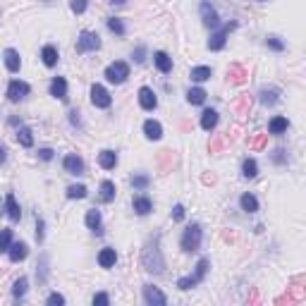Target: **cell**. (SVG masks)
Instances as JSON below:
<instances>
[{"instance_id": "obj_26", "label": "cell", "mask_w": 306, "mask_h": 306, "mask_svg": "<svg viewBox=\"0 0 306 306\" xmlns=\"http://www.w3.org/2000/svg\"><path fill=\"white\" fill-rule=\"evenodd\" d=\"M211 67H206V65H199V67H192V72H189V76H192V82H206V79H211Z\"/></svg>"}, {"instance_id": "obj_6", "label": "cell", "mask_w": 306, "mask_h": 306, "mask_svg": "<svg viewBox=\"0 0 306 306\" xmlns=\"http://www.w3.org/2000/svg\"><path fill=\"white\" fill-rule=\"evenodd\" d=\"M232 29H237V22H230V24H225V27L218 29L216 34L211 36L208 48H211V50H223V48H225V41H227V34L232 31Z\"/></svg>"}, {"instance_id": "obj_4", "label": "cell", "mask_w": 306, "mask_h": 306, "mask_svg": "<svg viewBox=\"0 0 306 306\" xmlns=\"http://www.w3.org/2000/svg\"><path fill=\"white\" fill-rule=\"evenodd\" d=\"M127 76H129V65L118 60V63H110L105 67V79L110 84H122L127 82Z\"/></svg>"}, {"instance_id": "obj_32", "label": "cell", "mask_w": 306, "mask_h": 306, "mask_svg": "<svg viewBox=\"0 0 306 306\" xmlns=\"http://www.w3.org/2000/svg\"><path fill=\"white\" fill-rule=\"evenodd\" d=\"M242 175L246 177V180H254L258 175V165H256V160L254 158H246L244 160V165H242Z\"/></svg>"}, {"instance_id": "obj_39", "label": "cell", "mask_w": 306, "mask_h": 306, "mask_svg": "<svg viewBox=\"0 0 306 306\" xmlns=\"http://www.w3.org/2000/svg\"><path fill=\"white\" fill-rule=\"evenodd\" d=\"M265 43H268L273 50H285V43L280 41L278 36H268V41H265Z\"/></svg>"}, {"instance_id": "obj_48", "label": "cell", "mask_w": 306, "mask_h": 306, "mask_svg": "<svg viewBox=\"0 0 306 306\" xmlns=\"http://www.w3.org/2000/svg\"><path fill=\"white\" fill-rule=\"evenodd\" d=\"M265 144V137H258V139H254V148H261Z\"/></svg>"}, {"instance_id": "obj_33", "label": "cell", "mask_w": 306, "mask_h": 306, "mask_svg": "<svg viewBox=\"0 0 306 306\" xmlns=\"http://www.w3.org/2000/svg\"><path fill=\"white\" fill-rule=\"evenodd\" d=\"M108 29H110L112 34H118V36H125L127 34V29H125V24H122V20H120V17H110V20H108Z\"/></svg>"}, {"instance_id": "obj_47", "label": "cell", "mask_w": 306, "mask_h": 306, "mask_svg": "<svg viewBox=\"0 0 306 306\" xmlns=\"http://www.w3.org/2000/svg\"><path fill=\"white\" fill-rule=\"evenodd\" d=\"M5 160H7V148H5V146H0V165H3Z\"/></svg>"}, {"instance_id": "obj_49", "label": "cell", "mask_w": 306, "mask_h": 306, "mask_svg": "<svg viewBox=\"0 0 306 306\" xmlns=\"http://www.w3.org/2000/svg\"><path fill=\"white\" fill-rule=\"evenodd\" d=\"M112 3H115V5H122V3H125V0H112Z\"/></svg>"}, {"instance_id": "obj_40", "label": "cell", "mask_w": 306, "mask_h": 306, "mask_svg": "<svg viewBox=\"0 0 306 306\" xmlns=\"http://www.w3.org/2000/svg\"><path fill=\"white\" fill-rule=\"evenodd\" d=\"M46 304L48 306H60V304H65V297L63 294H58V292H53L48 299H46Z\"/></svg>"}, {"instance_id": "obj_13", "label": "cell", "mask_w": 306, "mask_h": 306, "mask_svg": "<svg viewBox=\"0 0 306 306\" xmlns=\"http://www.w3.org/2000/svg\"><path fill=\"white\" fill-rule=\"evenodd\" d=\"M29 254V246L24 242H14L10 244V249H7V256H10V261L12 263H20V261H24Z\"/></svg>"}, {"instance_id": "obj_25", "label": "cell", "mask_w": 306, "mask_h": 306, "mask_svg": "<svg viewBox=\"0 0 306 306\" xmlns=\"http://www.w3.org/2000/svg\"><path fill=\"white\" fill-rule=\"evenodd\" d=\"M216 125H218V112L216 110H203L201 112V127L206 129V132H211V129H216Z\"/></svg>"}, {"instance_id": "obj_51", "label": "cell", "mask_w": 306, "mask_h": 306, "mask_svg": "<svg viewBox=\"0 0 306 306\" xmlns=\"http://www.w3.org/2000/svg\"><path fill=\"white\" fill-rule=\"evenodd\" d=\"M0 213H3V211H0Z\"/></svg>"}, {"instance_id": "obj_18", "label": "cell", "mask_w": 306, "mask_h": 306, "mask_svg": "<svg viewBox=\"0 0 306 306\" xmlns=\"http://www.w3.org/2000/svg\"><path fill=\"white\" fill-rule=\"evenodd\" d=\"M98 165L103 167V170H112V167L118 165V153L110 151V148L101 151V153H98Z\"/></svg>"}, {"instance_id": "obj_44", "label": "cell", "mask_w": 306, "mask_h": 306, "mask_svg": "<svg viewBox=\"0 0 306 306\" xmlns=\"http://www.w3.org/2000/svg\"><path fill=\"white\" fill-rule=\"evenodd\" d=\"M39 158H41V160H50V158H53V148H41V151H39Z\"/></svg>"}, {"instance_id": "obj_15", "label": "cell", "mask_w": 306, "mask_h": 306, "mask_svg": "<svg viewBox=\"0 0 306 306\" xmlns=\"http://www.w3.org/2000/svg\"><path fill=\"white\" fill-rule=\"evenodd\" d=\"M84 220H86V227L89 230H93L96 235H103V218H101V211H96V208L89 211Z\"/></svg>"}, {"instance_id": "obj_23", "label": "cell", "mask_w": 306, "mask_h": 306, "mask_svg": "<svg viewBox=\"0 0 306 306\" xmlns=\"http://www.w3.org/2000/svg\"><path fill=\"white\" fill-rule=\"evenodd\" d=\"M58 48L55 46H43V50H41V60H43V65L46 67H55L58 65Z\"/></svg>"}, {"instance_id": "obj_12", "label": "cell", "mask_w": 306, "mask_h": 306, "mask_svg": "<svg viewBox=\"0 0 306 306\" xmlns=\"http://www.w3.org/2000/svg\"><path fill=\"white\" fill-rule=\"evenodd\" d=\"M139 105L144 108V110H156L158 98H156L153 89H148V86H141V89H139Z\"/></svg>"}, {"instance_id": "obj_42", "label": "cell", "mask_w": 306, "mask_h": 306, "mask_svg": "<svg viewBox=\"0 0 306 306\" xmlns=\"http://www.w3.org/2000/svg\"><path fill=\"white\" fill-rule=\"evenodd\" d=\"M93 304H96V306H108V304H110V297L103 294V292H98L96 297H93Z\"/></svg>"}, {"instance_id": "obj_37", "label": "cell", "mask_w": 306, "mask_h": 306, "mask_svg": "<svg viewBox=\"0 0 306 306\" xmlns=\"http://www.w3.org/2000/svg\"><path fill=\"white\" fill-rule=\"evenodd\" d=\"M70 10L74 14H84L86 12V0H70Z\"/></svg>"}, {"instance_id": "obj_41", "label": "cell", "mask_w": 306, "mask_h": 306, "mask_svg": "<svg viewBox=\"0 0 306 306\" xmlns=\"http://www.w3.org/2000/svg\"><path fill=\"white\" fill-rule=\"evenodd\" d=\"M46 275H48V256H46V254H43L41 256V271H39V280H46Z\"/></svg>"}, {"instance_id": "obj_20", "label": "cell", "mask_w": 306, "mask_h": 306, "mask_svg": "<svg viewBox=\"0 0 306 306\" xmlns=\"http://www.w3.org/2000/svg\"><path fill=\"white\" fill-rule=\"evenodd\" d=\"M144 134H146V139L158 141L160 137H163V127H160V122H156V120H146V122H144Z\"/></svg>"}, {"instance_id": "obj_9", "label": "cell", "mask_w": 306, "mask_h": 306, "mask_svg": "<svg viewBox=\"0 0 306 306\" xmlns=\"http://www.w3.org/2000/svg\"><path fill=\"white\" fill-rule=\"evenodd\" d=\"M29 91H31V86H29L27 82L14 79V82H10V86H7V98H10L12 103H17V101H22V98L29 96Z\"/></svg>"}, {"instance_id": "obj_5", "label": "cell", "mask_w": 306, "mask_h": 306, "mask_svg": "<svg viewBox=\"0 0 306 306\" xmlns=\"http://www.w3.org/2000/svg\"><path fill=\"white\" fill-rule=\"evenodd\" d=\"M101 48V39L96 31H82L76 39V53H93Z\"/></svg>"}, {"instance_id": "obj_38", "label": "cell", "mask_w": 306, "mask_h": 306, "mask_svg": "<svg viewBox=\"0 0 306 306\" xmlns=\"http://www.w3.org/2000/svg\"><path fill=\"white\" fill-rule=\"evenodd\" d=\"M148 182H151V180H148L146 175H137V177H132V184H134L137 189H146Z\"/></svg>"}, {"instance_id": "obj_1", "label": "cell", "mask_w": 306, "mask_h": 306, "mask_svg": "<svg viewBox=\"0 0 306 306\" xmlns=\"http://www.w3.org/2000/svg\"><path fill=\"white\" fill-rule=\"evenodd\" d=\"M144 268H146L148 273H163V268H165V261H163V256H160V249H158V237L153 239V244H148L146 249H144Z\"/></svg>"}, {"instance_id": "obj_50", "label": "cell", "mask_w": 306, "mask_h": 306, "mask_svg": "<svg viewBox=\"0 0 306 306\" xmlns=\"http://www.w3.org/2000/svg\"><path fill=\"white\" fill-rule=\"evenodd\" d=\"M261 3H265V0H261Z\"/></svg>"}, {"instance_id": "obj_17", "label": "cell", "mask_w": 306, "mask_h": 306, "mask_svg": "<svg viewBox=\"0 0 306 306\" xmlns=\"http://www.w3.org/2000/svg\"><path fill=\"white\" fill-rule=\"evenodd\" d=\"M50 96L60 98V101H67V82H65L63 76H55L50 82Z\"/></svg>"}, {"instance_id": "obj_29", "label": "cell", "mask_w": 306, "mask_h": 306, "mask_svg": "<svg viewBox=\"0 0 306 306\" xmlns=\"http://www.w3.org/2000/svg\"><path fill=\"white\" fill-rule=\"evenodd\" d=\"M239 203H242V211H246V213H256L258 211V199L254 194H242Z\"/></svg>"}, {"instance_id": "obj_27", "label": "cell", "mask_w": 306, "mask_h": 306, "mask_svg": "<svg viewBox=\"0 0 306 306\" xmlns=\"http://www.w3.org/2000/svg\"><path fill=\"white\" fill-rule=\"evenodd\" d=\"M17 141H20L24 148H31L34 146V137H31V129L24 125H20V129H17Z\"/></svg>"}, {"instance_id": "obj_45", "label": "cell", "mask_w": 306, "mask_h": 306, "mask_svg": "<svg viewBox=\"0 0 306 306\" xmlns=\"http://www.w3.org/2000/svg\"><path fill=\"white\" fill-rule=\"evenodd\" d=\"M36 239H39V242H43V220H39V223H36Z\"/></svg>"}, {"instance_id": "obj_10", "label": "cell", "mask_w": 306, "mask_h": 306, "mask_svg": "<svg viewBox=\"0 0 306 306\" xmlns=\"http://www.w3.org/2000/svg\"><path fill=\"white\" fill-rule=\"evenodd\" d=\"M144 301H146L148 306H165L167 304V297L160 292L158 287L144 285Z\"/></svg>"}, {"instance_id": "obj_46", "label": "cell", "mask_w": 306, "mask_h": 306, "mask_svg": "<svg viewBox=\"0 0 306 306\" xmlns=\"http://www.w3.org/2000/svg\"><path fill=\"white\" fill-rule=\"evenodd\" d=\"M134 60H137V63H144V46H139V48H137V53H134Z\"/></svg>"}, {"instance_id": "obj_22", "label": "cell", "mask_w": 306, "mask_h": 306, "mask_svg": "<svg viewBox=\"0 0 306 306\" xmlns=\"http://www.w3.org/2000/svg\"><path fill=\"white\" fill-rule=\"evenodd\" d=\"M3 55H5V67H7V70H10V72H20L22 60H20V53H17V50L7 48Z\"/></svg>"}, {"instance_id": "obj_24", "label": "cell", "mask_w": 306, "mask_h": 306, "mask_svg": "<svg viewBox=\"0 0 306 306\" xmlns=\"http://www.w3.org/2000/svg\"><path fill=\"white\" fill-rule=\"evenodd\" d=\"M287 127H290L287 118H282V115H275V118L271 120V125H268V134H285Z\"/></svg>"}, {"instance_id": "obj_7", "label": "cell", "mask_w": 306, "mask_h": 306, "mask_svg": "<svg viewBox=\"0 0 306 306\" xmlns=\"http://www.w3.org/2000/svg\"><path fill=\"white\" fill-rule=\"evenodd\" d=\"M199 12H201V20H203V24H206L208 29H218V27H220V17H218L216 7L211 5L208 0H203L201 5H199Z\"/></svg>"}, {"instance_id": "obj_43", "label": "cell", "mask_w": 306, "mask_h": 306, "mask_svg": "<svg viewBox=\"0 0 306 306\" xmlns=\"http://www.w3.org/2000/svg\"><path fill=\"white\" fill-rule=\"evenodd\" d=\"M173 220H177V223L184 220V206H182V203H177V206L173 208Z\"/></svg>"}, {"instance_id": "obj_36", "label": "cell", "mask_w": 306, "mask_h": 306, "mask_svg": "<svg viewBox=\"0 0 306 306\" xmlns=\"http://www.w3.org/2000/svg\"><path fill=\"white\" fill-rule=\"evenodd\" d=\"M67 196L70 199H84L86 196V187L84 184H72V187H67Z\"/></svg>"}, {"instance_id": "obj_34", "label": "cell", "mask_w": 306, "mask_h": 306, "mask_svg": "<svg viewBox=\"0 0 306 306\" xmlns=\"http://www.w3.org/2000/svg\"><path fill=\"white\" fill-rule=\"evenodd\" d=\"M12 244V230H0V254H7Z\"/></svg>"}, {"instance_id": "obj_19", "label": "cell", "mask_w": 306, "mask_h": 306, "mask_svg": "<svg viewBox=\"0 0 306 306\" xmlns=\"http://www.w3.org/2000/svg\"><path fill=\"white\" fill-rule=\"evenodd\" d=\"M115 263H118V254H115V249H110V246L101 249V254H98V265H101V268H112Z\"/></svg>"}, {"instance_id": "obj_14", "label": "cell", "mask_w": 306, "mask_h": 306, "mask_svg": "<svg viewBox=\"0 0 306 306\" xmlns=\"http://www.w3.org/2000/svg\"><path fill=\"white\" fill-rule=\"evenodd\" d=\"M5 211H7V218H10L12 223H17V220L22 218V208H20V203H17V199H14L12 192L5 196Z\"/></svg>"}, {"instance_id": "obj_16", "label": "cell", "mask_w": 306, "mask_h": 306, "mask_svg": "<svg viewBox=\"0 0 306 306\" xmlns=\"http://www.w3.org/2000/svg\"><path fill=\"white\" fill-rule=\"evenodd\" d=\"M153 63H156V67H158L163 74H170V72H173V58L167 55L165 50H158V53L153 55Z\"/></svg>"}, {"instance_id": "obj_28", "label": "cell", "mask_w": 306, "mask_h": 306, "mask_svg": "<svg viewBox=\"0 0 306 306\" xmlns=\"http://www.w3.org/2000/svg\"><path fill=\"white\" fill-rule=\"evenodd\" d=\"M115 199V184L110 180H103L101 182V201L103 203H110Z\"/></svg>"}, {"instance_id": "obj_11", "label": "cell", "mask_w": 306, "mask_h": 306, "mask_svg": "<svg viewBox=\"0 0 306 306\" xmlns=\"http://www.w3.org/2000/svg\"><path fill=\"white\" fill-rule=\"evenodd\" d=\"M63 167H65V173H70V175H84V160H82V156H76V153L65 156Z\"/></svg>"}, {"instance_id": "obj_2", "label": "cell", "mask_w": 306, "mask_h": 306, "mask_svg": "<svg viewBox=\"0 0 306 306\" xmlns=\"http://www.w3.org/2000/svg\"><path fill=\"white\" fill-rule=\"evenodd\" d=\"M208 265H211L208 258H201V261L196 263V271L192 273V275H184V278L177 280V287H180V290H192V287L201 285L203 278H206V273H208Z\"/></svg>"}, {"instance_id": "obj_21", "label": "cell", "mask_w": 306, "mask_h": 306, "mask_svg": "<svg viewBox=\"0 0 306 306\" xmlns=\"http://www.w3.org/2000/svg\"><path fill=\"white\" fill-rule=\"evenodd\" d=\"M134 213L137 216H148L151 213V208H153V203H151V199L148 196H134Z\"/></svg>"}, {"instance_id": "obj_35", "label": "cell", "mask_w": 306, "mask_h": 306, "mask_svg": "<svg viewBox=\"0 0 306 306\" xmlns=\"http://www.w3.org/2000/svg\"><path fill=\"white\" fill-rule=\"evenodd\" d=\"M258 96H261V103H263V105H275V103H278V91H273V89L271 91L263 89Z\"/></svg>"}, {"instance_id": "obj_31", "label": "cell", "mask_w": 306, "mask_h": 306, "mask_svg": "<svg viewBox=\"0 0 306 306\" xmlns=\"http://www.w3.org/2000/svg\"><path fill=\"white\" fill-rule=\"evenodd\" d=\"M27 287H29V280H27V278L14 280V285H12V297H14V299H24V294H27Z\"/></svg>"}, {"instance_id": "obj_8", "label": "cell", "mask_w": 306, "mask_h": 306, "mask_svg": "<svg viewBox=\"0 0 306 306\" xmlns=\"http://www.w3.org/2000/svg\"><path fill=\"white\" fill-rule=\"evenodd\" d=\"M91 103L96 105V108H110L112 98H110V93H108V89L101 86V84H93V86H91Z\"/></svg>"}, {"instance_id": "obj_30", "label": "cell", "mask_w": 306, "mask_h": 306, "mask_svg": "<svg viewBox=\"0 0 306 306\" xmlns=\"http://www.w3.org/2000/svg\"><path fill=\"white\" fill-rule=\"evenodd\" d=\"M206 96H208V93H206V91H203L201 86H196V89H189L187 101H189L192 105H201L203 101H206Z\"/></svg>"}, {"instance_id": "obj_3", "label": "cell", "mask_w": 306, "mask_h": 306, "mask_svg": "<svg viewBox=\"0 0 306 306\" xmlns=\"http://www.w3.org/2000/svg\"><path fill=\"white\" fill-rule=\"evenodd\" d=\"M201 239H203V230H201V225L199 223H194V225H189L184 232H182V239H180V246H182V251H196L199 246H201Z\"/></svg>"}]
</instances>
